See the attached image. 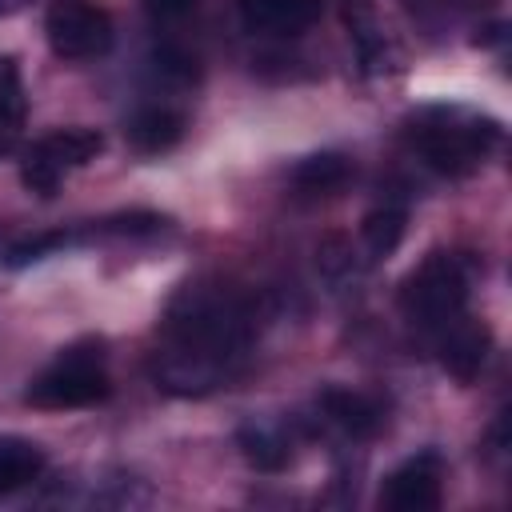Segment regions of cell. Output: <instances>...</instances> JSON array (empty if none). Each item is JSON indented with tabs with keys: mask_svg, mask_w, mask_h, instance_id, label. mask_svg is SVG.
I'll return each mask as SVG.
<instances>
[{
	"mask_svg": "<svg viewBox=\"0 0 512 512\" xmlns=\"http://www.w3.org/2000/svg\"><path fill=\"white\" fill-rule=\"evenodd\" d=\"M320 408L352 440H368L384 424V408L368 392H356V388H324L320 392Z\"/></svg>",
	"mask_w": 512,
	"mask_h": 512,
	"instance_id": "10",
	"label": "cell"
},
{
	"mask_svg": "<svg viewBox=\"0 0 512 512\" xmlns=\"http://www.w3.org/2000/svg\"><path fill=\"white\" fill-rule=\"evenodd\" d=\"M192 8H196V0H144V12H148L156 24H172V20H184Z\"/></svg>",
	"mask_w": 512,
	"mask_h": 512,
	"instance_id": "18",
	"label": "cell"
},
{
	"mask_svg": "<svg viewBox=\"0 0 512 512\" xmlns=\"http://www.w3.org/2000/svg\"><path fill=\"white\" fill-rule=\"evenodd\" d=\"M124 136L136 152H168L184 136V112H176L168 104H144L128 116Z\"/></svg>",
	"mask_w": 512,
	"mask_h": 512,
	"instance_id": "12",
	"label": "cell"
},
{
	"mask_svg": "<svg viewBox=\"0 0 512 512\" xmlns=\"http://www.w3.org/2000/svg\"><path fill=\"white\" fill-rule=\"evenodd\" d=\"M248 32L260 36H300L320 20L324 0H236Z\"/></svg>",
	"mask_w": 512,
	"mask_h": 512,
	"instance_id": "9",
	"label": "cell"
},
{
	"mask_svg": "<svg viewBox=\"0 0 512 512\" xmlns=\"http://www.w3.org/2000/svg\"><path fill=\"white\" fill-rule=\"evenodd\" d=\"M44 472V448L24 436H0V496H12L40 480Z\"/></svg>",
	"mask_w": 512,
	"mask_h": 512,
	"instance_id": "13",
	"label": "cell"
},
{
	"mask_svg": "<svg viewBox=\"0 0 512 512\" xmlns=\"http://www.w3.org/2000/svg\"><path fill=\"white\" fill-rule=\"evenodd\" d=\"M24 116H28V96H24L20 64L16 56H0V156L16 148Z\"/></svg>",
	"mask_w": 512,
	"mask_h": 512,
	"instance_id": "14",
	"label": "cell"
},
{
	"mask_svg": "<svg viewBox=\"0 0 512 512\" xmlns=\"http://www.w3.org/2000/svg\"><path fill=\"white\" fill-rule=\"evenodd\" d=\"M432 340H436V352H440V364H444V372L448 376H456V380H476L480 376V368H484V360H488V328L484 324H476V320H468V316H456L452 324H444L440 332H432Z\"/></svg>",
	"mask_w": 512,
	"mask_h": 512,
	"instance_id": "8",
	"label": "cell"
},
{
	"mask_svg": "<svg viewBox=\"0 0 512 512\" xmlns=\"http://www.w3.org/2000/svg\"><path fill=\"white\" fill-rule=\"evenodd\" d=\"M352 176H356V168L344 152H316L292 168V188L308 200H324V196L344 192L352 184Z\"/></svg>",
	"mask_w": 512,
	"mask_h": 512,
	"instance_id": "11",
	"label": "cell"
},
{
	"mask_svg": "<svg viewBox=\"0 0 512 512\" xmlns=\"http://www.w3.org/2000/svg\"><path fill=\"white\" fill-rule=\"evenodd\" d=\"M252 332V304L240 292L212 280L184 284L160 320V348L152 372L168 392H212L240 372Z\"/></svg>",
	"mask_w": 512,
	"mask_h": 512,
	"instance_id": "1",
	"label": "cell"
},
{
	"mask_svg": "<svg viewBox=\"0 0 512 512\" xmlns=\"http://www.w3.org/2000/svg\"><path fill=\"white\" fill-rule=\"evenodd\" d=\"M412 148L440 176H464L500 144V124L468 108H424L408 128Z\"/></svg>",
	"mask_w": 512,
	"mask_h": 512,
	"instance_id": "2",
	"label": "cell"
},
{
	"mask_svg": "<svg viewBox=\"0 0 512 512\" xmlns=\"http://www.w3.org/2000/svg\"><path fill=\"white\" fill-rule=\"evenodd\" d=\"M76 236H68V232H44V236H28V240H16L8 252H4V264L8 268H28V264H36V260H44V256H52V252H60V248H68Z\"/></svg>",
	"mask_w": 512,
	"mask_h": 512,
	"instance_id": "17",
	"label": "cell"
},
{
	"mask_svg": "<svg viewBox=\"0 0 512 512\" xmlns=\"http://www.w3.org/2000/svg\"><path fill=\"white\" fill-rule=\"evenodd\" d=\"M104 148V136L96 128H56L24 148L20 160V180L36 196H56L68 172L92 164Z\"/></svg>",
	"mask_w": 512,
	"mask_h": 512,
	"instance_id": "5",
	"label": "cell"
},
{
	"mask_svg": "<svg viewBox=\"0 0 512 512\" xmlns=\"http://www.w3.org/2000/svg\"><path fill=\"white\" fill-rule=\"evenodd\" d=\"M108 392H112V380H108L100 344H72L28 384L24 400L32 408L64 412V408H92Z\"/></svg>",
	"mask_w": 512,
	"mask_h": 512,
	"instance_id": "3",
	"label": "cell"
},
{
	"mask_svg": "<svg viewBox=\"0 0 512 512\" xmlns=\"http://www.w3.org/2000/svg\"><path fill=\"white\" fill-rule=\"evenodd\" d=\"M24 0H0V12H12V8H20Z\"/></svg>",
	"mask_w": 512,
	"mask_h": 512,
	"instance_id": "19",
	"label": "cell"
},
{
	"mask_svg": "<svg viewBox=\"0 0 512 512\" xmlns=\"http://www.w3.org/2000/svg\"><path fill=\"white\" fill-rule=\"evenodd\" d=\"M400 236H404V208H396V204L372 208V212L364 216V224H360V240H364L368 260L392 256L396 244H400Z\"/></svg>",
	"mask_w": 512,
	"mask_h": 512,
	"instance_id": "16",
	"label": "cell"
},
{
	"mask_svg": "<svg viewBox=\"0 0 512 512\" xmlns=\"http://www.w3.org/2000/svg\"><path fill=\"white\" fill-rule=\"evenodd\" d=\"M440 456L436 452H420L412 460H404L400 468H392L384 476L380 488V508L388 512H432L440 508Z\"/></svg>",
	"mask_w": 512,
	"mask_h": 512,
	"instance_id": "7",
	"label": "cell"
},
{
	"mask_svg": "<svg viewBox=\"0 0 512 512\" xmlns=\"http://www.w3.org/2000/svg\"><path fill=\"white\" fill-rule=\"evenodd\" d=\"M44 36L60 60H96L112 48L116 28L112 16L92 0H56L44 16Z\"/></svg>",
	"mask_w": 512,
	"mask_h": 512,
	"instance_id": "6",
	"label": "cell"
},
{
	"mask_svg": "<svg viewBox=\"0 0 512 512\" xmlns=\"http://www.w3.org/2000/svg\"><path fill=\"white\" fill-rule=\"evenodd\" d=\"M236 440H240L244 460H248L252 468H260V472H280V468L292 460L288 440H284L276 428H268V424H244Z\"/></svg>",
	"mask_w": 512,
	"mask_h": 512,
	"instance_id": "15",
	"label": "cell"
},
{
	"mask_svg": "<svg viewBox=\"0 0 512 512\" xmlns=\"http://www.w3.org/2000/svg\"><path fill=\"white\" fill-rule=\"evenodd\" d=\"M464 304H468V272L448 252L424 256V264L400 288V312L424 332H440L444 324L464 316Z\"/></svg>",
	"mask_w": 512,
	"mask_h": 512,
	"instance_id": "4",
	"label": "cell"
}]
</instances>
